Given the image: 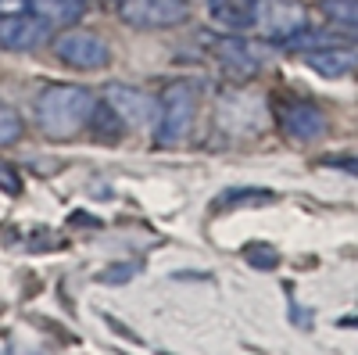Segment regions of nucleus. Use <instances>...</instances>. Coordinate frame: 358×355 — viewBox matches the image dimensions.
Wrapping results in <instances>:
<instances>
[{
    "label": "nucleus",
    "mask_w": 358,
    "mask_h": 355,
    "mask_svg": "<svg viewBox=\"0 0 358 355\" xmlns=\"http://www.w3.org/2000/svg\"><path fill=\"white\" fill-rule=\"evenodd\" d=\"M94 108H97V101L86 86L54 83L47 90H40V97H36V126L54 140H69L90 126Z\"/></svg>",
    "instance_id": "1"
},
{
    "label": "nucleus",
    "mask_w": 358,
    "mask_h": 355,
    "mask_svg": "<svg viewBox=\"0 0 358 355\" xmlns=\"http://www.w3.org/2000/svg\"><path fill=\"white\" fill-rule=\"evenodd\" d=\"M194 86L190 83H172L169 90L162 94V118H158V130H155V140L158 147H176L183 144L190 126H194Z\"/></svg>",
    "instance_id": "2"
},
{
    "label": "nucleus",
    "mask_w": 358,
    "mask_h": 355,
    "mask_svg": "<svg viewBox=\"0 0 358 355\" xmlns=\"http://www.w3.org/2000/svg\"><path fill=\"white\" fill-rule=\"evenodd\" d=\"M190 15V4L187 0H122L118 4V18L129 29H169V25H179L187 22Z\"/></svg>",
    "instance_id": "3"
},
{
    "label": "nucleus",
    "mask_w": 358,
    "mask_h": 355,
    "mask_svg": "<svg viewBox=\"0 0 358 355\" xmlns=\"http://www.w3.org/2000/svg\"><path fill=\"white\" fill-rule=\"evenodd\" d=\"M276 126L283 130V137H290L294 144H312L326 133V115L301 97H280L276 101Z\"/></svg>",
    "instance_id": "4"
},
{
    "label": "nucleus",
    "mask_w": 358,
    "mask_h": 355,
    "mask_svg": "<svg viewBox=\"0 0 358 355\" xmlns=\"http://www.w3.org/2000/svg\"><path fill=\"white\" fill-rule=\"evenodd\" d=\"M54 54L62 57L65 65L83 69V72L104 69L108 57H111L108 43L97 33H90V29H69V33H62V36L54 40Z\"/></svg>",
    "instance_id": "5"
},
{
    "label": "nucleus",
    "mask_w": 358,
    "mask_h": 355,
    "mask_svg": "<svg viewBox=\"0 0 358 355\" xmlns=\"http://www.w3.org/2000/svg\"><path fill=\"white\" fill-rule=\"evenodd\" d=\"M212 54H215L219 69H222L229 79H255V76L262 72V65H265L262 47H255L248 36H236V33L215 40V43H212Z\"/></svg>",
    "instance_id": "6"
},
{
    "label": "nucleus",
    "mask_w": 358,
    "mask_h": 355,
    "mask_svg": "<svg viewBox=\"0 0 358 355\" xmlns=\"http://www.w3.org/2000/svg\"><path fill=\"white\" fill-rule=\"evenodd\" d=\"M104 104H111V111L126 123V130H140L155 118L158 111V101L147 94V90H136V86H126V83H108L104 86Z\"/></svg>",
    "instance_id": "7"
},
{
    "label": "nucleus",
    "mask_w": 358,
    "mask_h": 355,
    "mask_svg": "<svg viewBox=\"0 0 358 355\" xmlns=\"http://www.w3.org/2000/svg\"><path fill=\"white\" fill-rule=\"evenodd\" d=\"M50 33V22L36 11H15L0 18V47L4 50H36Z\"/></svg>",
    "instance_id": "8"
},
{
    "label": "nucleus",
    "mask_w": 358,
    "mask_h": 355,
    "mask_svg": "<svg viewBox=\"0 0 358 355\" xmlns=\"http://www.w3.org/2000/svg\"><path fill=\"white\" fill-rule=\"evenodd\" d=\"M258 25L273 40H290V36H297L308 25V11L297 4V0H262Z\"/></svg>",
    "instance_id": "9"
},
{
    "label": "nucleus",
    "mask_w": 358,
    "mask_h": 355,
    "mask_svg": "<svg viewBox=\"0 0 358 355\" xmlns=\"http://www.w3.org/2000/svg\"><path fill=\"white\" fill-rule=\"evenodd\" d=\"M262 0H208V22L222 33H251L258 29Z\"/></svg>",
    "instance_id": "10"
},
{
    "label": "nucleus",
    "mask_w": 358,
    "mask_h": 355,
    "mask_svg": "<svg viewBox=\"0 0 358 355\" xmlns=\"http://www.w3.org/2000/svg\"><path fill=\"white\" fill-rule=\"evenodd\" d=\"M305 65L312 72H319L322 79H344L348 72L358 69V47H348L341 40L312 47V50H305Z\"/></svg>",
    "instance_id": "11"
},
{
    "label": "nucleus",
    "mask_w": 358,
    "mask_h": 355,
    "mask_svg": "<svg viewBox=\"0 0 358 355\" xmlns=\"http://www.w3.org/2000/svg\"><path fill=\"white\" fill-rule=\"evenodd\" d=\"M29 8L50 25H72L86 15L90 0H29Z\"/></svg>",
    "instance_id": "12"
},
{
    "label": "nucleus",
    "mask_w": 358,
    "mask_h": 355,
    "mask_svg": "<svg viewBox=\"0 0 358 355\" xmlns=\"http://www.w3.org/2000/svg\"><path fill=\"white\" fill-rule=\"evenodd\" d=\"M322 15L341 29H358V0H322Z\"/></svg>",
    "instance_id": "13"
},
{
    "label": "nucleus",
    "mask_w": 358,
    "mask_h": 355,
    "mask_svg": "<svg viewBox=\"0 0 358 355\" xmlns=\"http://www.w3.org/2000/svg\"><path fill=\"white\" fill-rule=\"evenodd\" d=\"M18 137H22V118H18V111L8 108V104H0V147L15 144Z\"/></svg>",
    "instance_id": "14"
},
{
    "label": "nucleus",
    "mask_w": 358,
    "mask_h": 355,
    "mask_svg": "<svg viewBox=\"0 0 358 355\" xmlns=\"http://www.w3.org/2000/svg\"><path fill=\"white\" fill-rule=\"evenodd\" d=\"M244 255H248V262H251V265H258V270H273V265L280 262V255H276L273 248H262V244L244 248Z\"/></svg>",
    "instance_id": "15"
},
{
    "label": "nucleus",
    "mask_w": 358,
    "mask_h": 355,
    "mask_svg": "<svg viewBox=\"0 0 358 355\" xmlns=\"http://www.w3.org/2000/svg\"><path fill=\"white\" fill-rule=\"evenodd\" d=\"M136 273H140V262H122V265H111V270H104L101 280H104V284H122V280H129V277H136Z\"/></svg>",
    "instance_id": "16"
},
{
    "label": "nucleus",
    "mask_w": 358,
    "mask_h": 355,
    "mask_svg": "<svg viewBox=\"0 0 358 355\" xmlns=\"http://www.w3.org/2000/svg\"><path fill=\"white\" fill-rule=\"evenodd\" d=\"M0 190H4V194H22L18 169H15V165H8L4 158H0Z\"/></svg>",
    "instance_id": "17"
},
{
    "label": "nucleus",
    "mask_w": 358,
    "mask_h": 355,
    "mask_svg": "<svg viewBox=\"0 0 358 355\" xmlns=\"http://www.w3.org/2000/svg\"><path fill=\"white\" fill-rule=\"evenodd\" d=\"M22 4H25V0H0V18H4V15H15V11H22Z\"/></svg>",
    "instance_id": "18"
},
{
    "label": "nucleus",
    "mask_w": 358,
    "mask_h": 355,
    "mask_svg": "<svg viewBox=\"0 0 358 355\" xmlns=\"http://www.w3.org/2000/svg\"><path fill=\"white\" fill-rule=\"evenodd\" d=\"M326 165H334V169H348V172H358V162H348V158H330Z\"/></svg>",
    "instance_id": "19"
}]
</instances>
